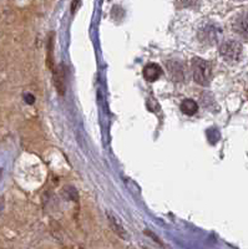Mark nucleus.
I'll return each instance as SVG.
<instances>
[{
  "label": "nucleus",
  "instance_id": "f257e3e1",
  "mask_svg": "<svg viewBox=\"0 0 248 249\" xmlns=\"http://www.w3.org/2000/svg\"><path fill=\"white\" fill-rule=\"evenodd\" d=\"M192 74L193 80L197 84L206 86V85L210 84L211 78H212L211 64L201 58H195L192 60Z\"/></svg>",
  "mask_w": 248,
  "mask_h": 249
},
{
  "label": "nucleus",
  "instance_id": "f03ea898",
  "mask_svg": "<svg viewBox=\"0 0 248 249\" xmlns=\"http://www.w3.org/2000/svg\"><path fill=\"white\" fill-rule=\"evenodd\" d=\"M219 54L226 60H237L242 54V45L238 41L228 40L219 47Z\"/></svg>",
  "mask_w": 248,
  "mask_h": 249
},
{
  "label": "nucleus",
  "instance_id": "7ed1b4c3",
  "mask_svg": "<svg viewBox=\"0 0 248 249\" xmlns=\"http://www.w3.org/2000/svg\"><path fill=\"white\" fill-rule=\"evenodd\" d=\"M200 39L206 44H215L218 40L219 36V29H217V26L207 25L203 26L199 34Z\"/></svg>",
  "mask_w": 248,
  "mask_h": 249
},
{
  "label": "nucleus",
  "instance_id": "20e7f679",
  "mask_svg": "<svg viewBox=\"0 0 248 249\" xmlns=\"http://www.w3.org/2000/svg\"><path fill=\"white\" fill-rule=\"evenodd\" d=\"M54 73V84L56 86L59 95H64L66 90V85H65V69L64 66H59L53 70Z\"/></svg>",
  "mask_w": 248,
  "mask_h": 249
},
{
  "label": "nucleus",
  "instance_id": "39448f33",
  "mask_svg": "<svg viewBox=\"0 0 248 249\" xmlns=\"http://www.w3.org/2000/svg\"><path fill=\"white\" fill-rule=\"evenodd\" d=\"M234 30L241 36L248 39V13H243L237 17L236 23H234Z\"/></svg>",
  "mask_w": 248,
  "mask_h": 249
},
{
  "label": "nucleus",
  "instance_id": "423d86ee",
  "mask_svg": "<svg viewBox=\"0 0 248 249\" xmlns=\"http://www.w3.org/2000/svg\"><path fill=\"white\" fill-rule=\"evenodd\" d=\"M162 75V69L157 64H149L143 69V76L146 78L147 81H156Z\"/></svg>",
  "mask_w": 248,
  "mask_h": 249
},
{
  "label": "nucleus",
  "instance_id": "0eeeda50",
  "mask_svg": "<svg viewBox=\"0 0 248 249\" xmlns=\"http://www.w3.org/2000/svg\"><path fill=\"white\" fill-rule=\"evenodd\" d=\"M46 65L49 69H55V64H54V32H51V34L49 35V39H47Z\"/></svg>",
  "mask_w": 248,
  "mask_h": 249
},
{
  "label": "nucleus",
  "instance_id": "6e6552de",
  "mask_svg": "<svg viewBox=\"0 0 248 249\" xmlns=\"http://www.w3.org/2000/svg\"><path fill=\"white\" fill-rule=\"evenodd\" d=\"M197 110H199V106H197V104L193 100H185L181 104V111L185 115L192 116V115L197 112Z\"/></svg>",
  "mask_w": 248,
  "mask_h": 249
},
{
  "label": "nucleus",
  "instance_id": "1a4fd4ad",
  "mask_svg": "<svg viewBox=\"0 0 248 249\" xmlns=\"http://www.w3.org/2000/svg\"><path fill=\"white\" fill-rule=\"evenodd\" d=\"M108 220H110V224L111 227H112V229L115 231V233L116 234H119L120 237H123V238H126V232H125V229L123 228V226L117 222L116 219H115L114 216H111V215H108Z\"/></svg>",
  "mask_w": 248,
  "mask_h": 249
},
{
  "label": "nucleus",
  "instance_id": "9d476101",
  "mask_svg": "<svg viewBox=\"0 0 248 249\" xmlns=\"http://www.w3.org/2000/svg\"><path fill=\"white\" fill-rule=\"evenodd\" d=\"M200 1L201 0H181V4L185 8H193V6L199 5Z\"/></svg>",
  "mask_w": 248,
  "mask_h": 249
},
{
  "label": "nucleus",
  "instance_id": "9b49d317",
  "mask_svg": "<svg viewBox=\"0 0 248 249\" xmlns=\"http://www.w3.org/2000/svg\"><path fill=\"white\" fill-rule=\"evenodd\" d=\"M80 3V0H74V1H73V6H71V12H75V6L76 5H78V4H79Z\"/></svg>",
  "mask_w": 248,
  "mask_h": 249
}]
</instances>
